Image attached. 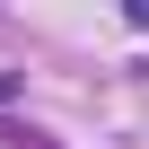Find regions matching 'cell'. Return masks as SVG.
<instances>
[{
    "label": "cell",
    "mask_w": 149,
    "mask_h": 149,
    "mask_svg": "<svg viewBox=\"0 0 149 149\" xmlns=\"http://www.w3.org/2000/svg\"><path fill=\"white\" fill-rule=\"evenodd\" d=\"M18 88H26V70H0V105H9V97H18Z\"/></svg>",
    "instance_id": "1"
}]
</instances>
